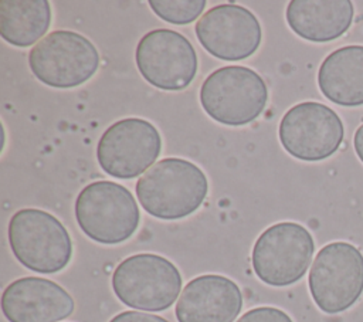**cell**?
I'll list each match as a JSON object with an SVG mask.
<instances>
[{
  "label": "cell",
  "mask_w": 363,
  "mask_h": 322,
  "mask_svg": "<svg viewBox=\"0 0 363 322\" xmlns=\"http://www.w3.org/2000/svg\"><path fill=\"white\" fill-rule=\"evenodd\" d=\"M207 191L204 172L180 157L159 160L136 182L140 206L160 220H179L193 214L203 204Z\"/></svg>",
  "instance_id": "cell-1"
},
{
  "label": "cell",
  "mask_w": 363,
  "mask_h": 322,
  "mask_svg": "<svg viewBox=\"0 0 363 322\" xmlns=\"http://www.w3.org/2000/svg\"><path fill=\"white\" fill-rule=\"evenodd\" d=\"M75 218L92 241L113 245L138 230L140 213L133 194L122 184L98 180L85 186L75 200Z\"/></svg>",
  "instance_id": "cell-2"
},
{
  "label": "cell",
  "mask_w": 363,
  "mask_h": 322,
  "mask_svg": "<svg viewBox=\"0 0 363 322\" xmlns=\"http://www.w3.org/2000/svg\"><path fill=\"white\" fill-rule=\"evenodd\" d=\"M9 243L17 261L38 274H55L72 257L68 230L57 217L40 209H21L11 216Z\"/></svg>",
  "instance_id": "cell-3"
},
{
  "label": "cell",
  "mask_w": 363,
  "mask_h": 322,
  "mask_svg": "<svg viewBox=\"0 0 363 322\" xmlns=\"http://www.w3.org/2000/svg\"><path fill=\"white\" fill-rule=\"evenodd\" d=\"M268 88L258 72L242 65L213 71L200 87L204 112L218 123L242 126L255 121L265 109Z\"/></svg>",
  "instance_id": "cell-4"
},
{
  "label": "cell",
  "mask_w": 363,
  "mask_h": 322,
  "mask_svg": "<svg viewBox=\"0 0 363 322\" xmlns=\"http://www.w3.org/2000/svg\"><path fill=\"white\" fill-rule=\"evenodd\" d=\"M182 274L167 258L140 252L126 257L112 274V289L129 308L159 312L170 308L182 291Z\"/></svg>",
  "instance_id": "cell-5"
},
{
  "label": "cell",
  "mask_w": 363,
  "mask_h": 322,
  "mask_svg": "<svg viewBox=\"0 0 363 322\" xmlns=\"http://www.w3.org/2000/svg\"><path fill=\"white\" fill-rule=\"evenodd\" d=\"M309 292L325 313H340L363 294V254L346 241L323 245L309 271Z\"/></svg>",
  "instance_id": "cell-6"
},
{
  "label": "cell",
  "mask_w": 363,
  "mask_h": 322,
  "mask_svg": "<svg viewBox=\"0 0 363 322\" xmlns=\"http://www.w3.org/2000/svg\"><path fill=\"white\" fill-rule=\"evenodd\" d=\"M313 252V237L302 224L281 221L264 230L257 238L251 262L262 282L288 287L306 274Z\"/></svg>",
  "instance_id": "cell-7"
},
{
  "label": "cell",
  "mask_w": 363,
  "mask_h": 322,
  "mask_svg": "<svg viewBox=\"0 0 363 322\" xmlns=\"http://www.w3.org/2000/svg\"><path fill=\"white\" fill-rule=\"evenodd\" d=\"M34 77L52 88H75L86 82L99 67V52L82 34L55 30L28 52Z\"/></svg>",
  "instance_id": "cell-8"
},
{
  "label": "cell",
  "mask_w": 363,
  "mask_h": 322,
  "mask_svg": "<svg viewBox=\"0 0 363 322\" xmlns=\"http://www.w3.org/2000/svg\"><path fill=\"white\" fill-rule=\"evenodd\" d=\"M278 136L282 148L295 159L319 162L337 152L343 142L345 126L332 108L306 101L285 112Z\"/></svg>",
  "instance_id": "cell-9"
},
{
  "label": "cell",
  "mask_w": 363,
  "mask_h": 322,
  "mask_svg": "<svg viewBox=\"0 0 363 322\" xmlns=\"http://www.w3.org/2000/svg\"><path fill=\"white\" fill-rule=\"evenodd\" d=\"M160 150L162 138L153 123L142 118H125L102 133L96 159L106 174L133 179L153 166Z\"/></svg>",
  "instance_id": "cell-10"
},
{
  "label": "cell",
  "mask_w": 363,
  "mask_h": 322,
  "mask_svg": "<svg viewBox=\"0 0 363 322\" xmlns=\"http://www.w3.org/2000/svg\"><path fill=\"white\" fill-rule=\"evenodd\" d=\"M135 61L145 81L163 91L189 87L199 65L191 43L170 28L147 31L136 45Z\"/></svg>",
  "instance_id": "cell-11"
},
{
  "label": "cell",
  "mask_w": 363,
  "mask_h": 322,
  "mask_svg": "<svg viewBox=\"0 0 363 322\" xmlns=\"http://www.w3.org/2000/svg\"><path fill=\"white\" fill-rule=\"evenodd\" d=\"M201 47L216 58L241 61L259 47L262 30L252 11L240 4L225 3L207 10L196 23Z\"/></svg>",
  "instance_id": "cell-12"
},
{
  "label": "cell",
  "mask_w": 363,
  "mask_h": 322,
  "mask_svg": "<svg viewBox=\"0 0 363 322\" xmlns=\"http://www.w3.org/2000/svg\"><path fill=\"white\" fill-rule=\"evenodd\" d=\"M72 296L57 282L23 277L1 294V311L9 322H57L74 312Z\"/></svg>",
  "instance_id": "cell-13"
},
{
  "label": "cell",
  "mask_w": 363,
  "mask_h": 322,
  "mask_svg": "<svg viewBox=\"0 0 363 322\" xmlns=\"http://www.w3.org/2000/svg\"><path fill=\"white\" fill-rule=\"evenodd\" d=\"M241 308L242 294L233 279L204 274L187 282L174 313L179 322H234Z\"/></svg>",
  "instance_id": "cell-14"
},
{
  "label": "cell",
  "mask_w": 363,
  "mask_h": 322,
  "mask_svg": "<svg viewBox=\"0 0 363 322\" xmlns=\"http://www.w3.org/2000/svg\"><path fill=\"white\" fill-rule=\"evenodd\" d=\"M354 7L350 0H292L285 17L289 28L312 43H329L352 26Z\"/></svg>",
  "instance_id": "cell-15"
},
{
  "label": "cell",
  "mask_w": 363,
  "mask_h": 322,
  "mask_svg": "<svg viewBox=\"0 0 363 322\" xmlns=\"http://www.w3.org/2000/svg\"><path fill=\"white\" fill-rule=\"evenodd\" d=\"M318 87L336 105L362 106L363 45H345L332 51L319 67Z\"/></svg>",
  "instance_id": "cell-16"
},
{
  "label": "cell",
  "mask_w": 363,
  "mask_h": 322,
  "mask_svg": "<svg viewBox=\"0 0 363 322\" xmlns=\"http://www.w3.org/2000/svg\"><path fill=\"white\" fill-rule=\"evenodd\" d=\"M50 24L47 0H0V35L11 45L24 48L38 43Z\"/></svg>",
  "instance_id": "cell-17"
},
{
  "label": "cell",
  "mask_w": 363,
  "mask_h": 322,
  "mask_svg": "<svg viewBox=\"0 0 363 322\" xmlns=\"http://www.w3.org/2000/svg\"><path fill=\"white\" fill-rule=\"evenodd\" d=\"M149 6L159 18L183 26L200 17L206 7L204 0H149Z\"/></svg>",
  "instance_id": "cell-18"
},
{
  "label": "cell",
  "mask_w": 363,
  "mask_h": 322,
  "mask_svg": "<svg viewBox=\"0 0 363 322\" xmlns=\"http://www.w3.org/2000/svg\"><path fill=\"white\" fill-rule=\"evenodd\" d=\"M235 322H294L291 316L279 308L258 306L247 311Z\"/></svg>",
  "instance_id": "cell-19"
},
{
  "label": "cell",
  "mask_w": 363,
  "mask_h": 322,
  "mask_svg": "<svg viewBox=\"0 0 363 322\" xmlns=\"http://www.w3.org/2000/svg\"><path fill=\"white\" fill-rule=\"evenodd\" d=\"M109 322H169L164 318L147 312L138 311H125L115 315Z\"/></svg>",
  "instance_id": "cell-20"
},
{
  "label": "cell",
  "mask_w": 363,
  "mask_h": 322,
  "mask_svg": "<svg viewBox=\"0 0 363 322\" xmlns=\"http://www.w3.org/2000/svg\"><path fill=\"white\" fill-rule=\"evenodd\" d=\"M353 146L357 157L363 163V123L356 129L354 136H353Z\"/></svg>",
  "instance_id": "cell-21"
}]
</instances>
